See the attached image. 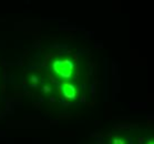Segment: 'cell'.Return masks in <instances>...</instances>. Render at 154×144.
I'll return each instance as SVG.
<instances>
[{"label":"cell","instance_id":"1","mask_svg":"<svg viewBox=\"0 0 154 144\" xmlns=\"http://www.w3.org/2000/svg\"><path fill=\"white\" fill-rule=\"evenodd\" d=\"M53 72L62 79H69L73 72V63L70 60H58L53 63Z\"/></svg>","mask_w":154,"mask_h":144},{"label":"cell","instance_id":"2","mask_svg":"<svg viewBox=\"0 0 154 144\" xmlns=\"http://www.w3.org/2000/svg\"><path fill=\"white\" fill-rule=\"evenodd\" d=\"M113 144H127V140L123 138H117L113 141Z\"/></svg>","mask_w":154,"mask_h":144},{"label":"cell","instance_id":"3","mask_svg":"<svg viewBox=\"0 0 154 144\" xmlns=\"http://www.w3.org/2000/svg\"><path fill=\"white\" fill-rule=\"evenodd\" d=\"M146 144H154V141H149V142L146 143Z\"/></svg>","mask_w":154,"mask_h":144}]
</instances>
